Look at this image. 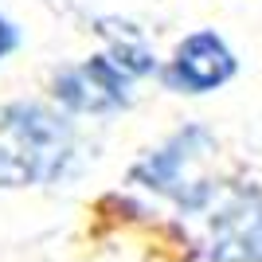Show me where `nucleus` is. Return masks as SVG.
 <instances>
[{"mask_svg":"<svg viewBox=\"0 0 262 262\" xmlns=\"http://www.w3.org/2000/svg\"><path fill=\"white\" fill-rule=\"evenodd\" d=\"M219 157V133L208 121H180L172 133H164L157 145H149L129 164V184L145 188L149 196L168 200L180 215L204 219V211L215 204L227 180L208 172V164Z\"/></svg>","mask_w":262,"mask_h":262,"instance_id":"nucleus-2","label":"nucleus"},{"mask_svg":"<svg viewBox=\"0 0 262 262\" xmlns=\"http://www.w3.org/2000/svg\"><path fill=\"white\" fill-rule=\"evenodd\" d=\"M24 39H28V35H24L20 20H16V16H12L4 4H0V67L8 63L12 55L24 51Z\"/></svg>","mask_w":262,"mask_h":262,"instance_id":"nucleus-7","label":"nucleus"},{"mask_svg":"<svg viewBox=\"0 0 262 262\" xmlns=\"http://www.w3.org/2000/svg\"><path fill=\"white\" fill-rule=\"evenodd\" d=\"M82 164V141L71 114L51 98L0 102V188L63 184Z\"/></svg>","mask_w":262,"mask_h":262,"instance_id":"nucleus-1","label":"nucleus"},{"mask_svg":"<svg viewBox=\"0 0 262 262\" xmlns=\"http://www.w3.org/2000/svg\"><path fill=\"white\" fill-rule=\"evenodd\" d=\"M137 78L125 75L106 51H90L82 59H67L47 75V98L82 121H110L137 106Z\"/></svg>","mask_w":262,"mask_h":262,"instance_id":"nucleus-3","label":"nucleus"},{"mask_svg":"<svg viewBox=\"0 0 262 262\" xmlns=\"http://www.w3.org/2000/svg\"><path fill=\"white\" fill-rule=\"evenodd\" d=\"M94 32L102 39V51L114 59V63L133 75L137 82H157V71H161V51L149 39L141 24L125 20V16H98L94 20Z\"/></svg>","mask_w":262,"mask_h":262,"instance_id":"nucleus-6","label":"nucleus"},{"mask_svg":"<svg viewBox=\"0 0 262 262\" xmlns=\"http://www.w3.org/2000/svg\"><path fill=\"white\" fill-rule=\"evenodd\" d=\"M243 75V55L239 47L227 39V32H219L211 24L188 28L184 35H176L172 47L161 55V71H157V86L172 98H211Z\"/></svg>","mask_w":262,"mask_h":262,"instance_id":"nucleus-4","label":"nucleus"},{"mask_svg":"<svg viewBox=\"0 0 262 262\" xmlns=\"http://www.w3.org/2000/svg\"><path fill=\"white\" fill-rule=\"evenodd\" d=\"M208 258L215 262H262V184H223L208 211Z\"/></svg>","mask_w":262,"mask_h":262,"instance_id":"nucleus-5","label":"nucleus"}]
</instances>
